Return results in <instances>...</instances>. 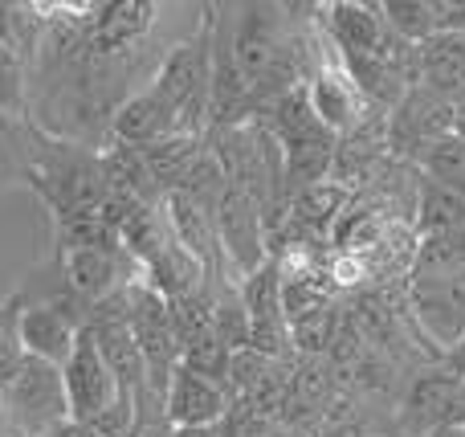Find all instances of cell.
Here are the masks:
<instances>
[{
    "label": "cell",
    "instance_id": "6da1fadb",
    "mask_svg": "<svg viewBox=\"0 0 465 437\" xmlns=\"http://www.w3.org/2000/svg\"><path fill=\"white\" fill-rule=\"evenodd\" d=\"M273 144H278L282 172H286L294 193L322 184L331 160H335V135L314 119L302 82L282 98H273Z\"/></svg>",
    "mask_w": 465,
    "mask_h": 437
},
{
    "label": "cell",
    "instance_id": "7a4b0ae2",
    "mask_svg": "<svg viewBox=\"0 0 465 437\" xmlns=\"http://www.w3.org/2000/svg\"><path fill=\"white\" fill-rule=\"evenodd\" d=\"M0 422L13 437H49L70 422L62 389V368H49L41 360L25 356L0 384Z\"/></svg>",
    "mask_w": 465,
    "mask_h": 437
},
{
    "label": "cell",
    "instance_id": "3957f363",
    "mask_svg": "<svg viewBox=\"0 0 465 437\" xmlns=\"http://www.w3.org/2000/svg\"><path fill=\"white\" fill-rule=\"evenodd\" d=\"M29 184L41 188L49 204H54L57 221H70L98 213L106 201V172L94 155L78 152V147H54L29 168Z\"/></svg>",
    "mask_w": 465,
    "mask_h": 437
},
{
    "label": "cell",
    "instance_id": "277c9868",
    "mask_svg": "<svg viewBox=\"0 0 465 437\" xmlns=\"http://www.w3.org/2000/svg\"><path fill=\"white\" fill-rule=\"evenodd\" d=\"M62 389H65V405H70V422H78V425H94L119 401L114 372L106 368L90 327L78 332V343H74L70 360L62 364Z\"/></svg>",
    "mask_w": 465,
    "mask_h": 437
},
{
    "label": "cell",
    "instance_id": "5b68a950",
    "mask_svg": "<svg viewBox=\"0 0 465 437\" xmlns=\"http://www.w3.org/2000/svg\"><path fill=\"white\" fill-rule=\"evenodd\" d=\"M306 103H311L314 119L331 131V135H347L363 123V111H368V98L360 94V86L351 82V74L343 70L335 49H327L319 62V70L302 82Z\"/></svg>",
    "mask_w": 465,
    "mask_h": 437
},
{
    "label": "cell",
    "instance_id": "8992f818",
    "mask_svg": "<svg viewBox=\"0 0 465 437\" xmlns=\"http://www.w3.org/2000/svg\"><path fill=\"white\" fill-rule=\"evenodd\" d=\"M213 225H217L221 258H229L241 278L265 266V229H262V213H257L253 196L237 193V188H225Z\"/></svg>",
    "mask_w": 465,
    "mask_h": 437
},
{
    "label": "cell",
    "instance_id": "52a82bcc",
    "mask_svg": "<svg viewBox=\"0 0 465 437\" xmlns=\"http://www.w3.org/2000/svg\"><path fill=\"white\" fill-rule=\"evenodd\" d=\"M409 299L420 327L433 340H441L445 348H453L465 335V266H453L445 274L412 278Z\"/></svg>",
    "mask_w": 465,
    "mask_h": 437
},
{
    "label": "cell",
    "instance_id": "ba28073f",
    "mask_svg": "<svg viewBox=\"0 0 465 437\" xmlns=\"http://www.w3.org/2000/svg\"><path fill=\"white\" fill-rule=\"evenodd\" d=\"M322 21L331 33V49L339 54V62H360V57H384L396 45V33L384 25L380 5H327L322 8Z\"/></svg>",
    "mask_w": 465,
    "mask_h": 437
},
{
    "label": "cell",
    "instance_id": "9c48e42d",
    "mask_svg": "<svg viewBox=\"0 0 465 437\" xmlns=\"http://www.w3.org/2000/svg\"><path fill=\"white\" fill-rule=\"evenodd\" d=\"M453 131H458V114H453L450 98L417 86L401 98V111H396L392 123H388V144L401 147V152L412 147V152L425 155L437 139L453 135Z\"/></svg>",
    "mask_w": 465,
    "mask_h": 437
},
{
    "label": "cell",
    "instance_id": "30bf717a",
    "mask_svg": "<svg viewBox=\"0 0 465 437\" xmlns=\"http://www.w3.org/2000/svg\"><path fill=\"white\" fill-rule=\"evenodd\" d=\"M404 425L412 433H437V430H461L465 425V381L445 372H429L420 376L409 389L404 401Z\"/></svg>",
    "mask_w": 465,
    "mask_h": 437
},
{
    "label": "cell",
    "instance_id": "8fae6325",
    "mask_svg": "<svg viewBox=\"0 0 465 437\" xmlns=\"http://www.w3.org/2000/svg\"><path fill=\"white\" fill-rule=\"evenodd\" d=\"M82 323L70 311L54 307V303H33L16 315V343L29 360H41L49 368H62L70 360L74 343H78Z\"/></svg>",
    "mask_w": 465,
    "mask_h": 437
},
{
    "label": "cell",
    "instance_id": "7c38bea8",
    "mask_svg": "<svg viewBox=\"0 0 465 437\" xmlns=\"http://www.w3.org/2000/svg\"><path fill=\"white\" fill-rule=\"evenodd\" d=\"M62 278L74 299L82 303H106L119 294V242H90V245H65L62 250Z\"/></svg>",
    "mask_w": 465,
    "mask_h": 437
},
{
    "label": "cell",
    "instance_id": "4fadbf2b",
    "mask_svg": "<svg viewBox=\"0 0 465 437\" xmlns=\"http://www.w3.org/2000/svg\"><path fill=\"white\" fill-rule=\"evenodd\" d=\"M163 409H168V422L176 430H213L217 422H225L229 401L221 384L204 381L180 364L168 381V392H163Z\"/></svg>",
    "mask_w": 465,
    "mask_h": 437
},
{
    "label": "cell",
    "instance_id": "5bb4252c",
    "mask_svg": "<svg viewBox=\"0 0 465 437\" xmlns=\"http://www.w3.org/2000/svg\"><path fill=\"white\" fill-rule=\"evenodd\" d=\"M163 225H168L172 242H176L188 258L201 262V270L221 262V242H217V225H213L209 204L193 201V196H184V193H168V201H163Z\"/></svg>",
    "mask_w": 465,
    "mask_h": 437
},
{
    "label": "cell",
    "instance_id": "9a60e30c",
    "mask_svg": "<svg viewBox=\"0 0 465 437\" xmlns=\"http://www.w3.org/2000/svg\"><path fill=\"white\" fill-rule=\"evenodd\" d=\"M160 5L147 0H119V5H94L90 16V45L98 54H127L152 33Z\"/></svg>",
    "mask_w": 465,
    "mask_h": 437
},
{
    "label": "cell",
    "instance_id": "2e32d148",
    "mask_svg": "<svg viewBox=\"0 0 465 437\" xmlns=\"http://www.w3.org/2000/svg\"><path fill=\"white\" fill-rule=\"evenodd\" d=\"M417 78L441 98H458L465 90V33H437L417 45Z\"/></svg>",
    "mask_w": 465,
    "mask_h": 437
},
{
    "label": "cell",
    "instance_id": "e0dca14e",
    "mask_svg": "<svg viewBox=\"0 0 465 437\" xmlns=\"http://www.w3.org/2000/svg\"><path fill=\"white\" fill-rule=\"evenodd\" d=\"M111 127H114V135H119L123 144L143 147V152H147V147H155V144H163V139L180 135L176 114H172L168 106H163L160 98L152 94V90H143V94L127 98V103L114 111Z\"/></svg>",
    "mask_w": 465,
    "mask_h": 437
},
{
    "label": "cell",
    "instance_id": "ac0fdd59",
    "mask_svg": "<svg viewBox=\"0 0 465 437\" xmlns=\"http://www.w3.org/2000/svg\"><path fill=\"white\" fill-rule=\"evenodd\" d=\"M380 16L409 45H425L429 37H437V13L425 0H388V5H380Z\"/></svg>",
    "mask_w": 465,
    "mask_h": 437
},
{
    "label": "cell",
    "instance_id": "d6986e66",
    "mask_svg": "<svg viewBox=\"0 0 465 437\" xmlns=\"http://www.w3.org/2000/svg\"><path fill=\"white\" fill-rule=\"evenodd\" d=\"M294 213L302 225L311 229H322V233H331L335 229V221L343 217V188L339 184H311L298 193L294 201Z\"/></svg>",
    "mask_w": 465,
    "mask_h": 437
},
{
    "label": "cell",
    "instance_id": "ffe728a7",
    "mask_svg": "<svg viewBox=\"0 0 465 437\" xmlns=\"http://www.w3.org/2000/svg\"><path fill=\"white\" fill-rule=\"evenodd\" d=\"M180 364H184L188 372L204 376V381L221 384L232 372V352L217 340V335H201V340H193L184 352H180Z\"/></svg>",
    "mask_w": 465,
    "mask_h": 437
},
{
    "label": "cell",
    "instance_id": "44dd1931",
    "mask_svg": "<svg viewBox=\"0 0 465 437\" xmlns=\"http://www.w3.org/2000/svg\"><path fill=\"white\" fill-rule=\"evenodd\" d=\"M331 332H335V315L327 311H314V315L290 323V343H298L302 352H322L331 343Z\"/></svg>",
    "mask_w": 465,
    "mask_h": 437
},
{
    "label": "cell",
    "instance_id": "7402d4cb",
    "mask_svg": "<svg viewBox=\"0 0 465 437\" xmlns=\"http://www.w3.org/2000/svg\"><path fill=\"white\" fill-rule=\"evenodd\" d=\"M16 303H8V307H0V384L13 376V368L25 360L21 343H16Z\"/></svg>",
    "mask_w": 465,
    "mask_h": 437
},
{
    "label": "cell",
    "instance_id": "603a6c76",
    "mask_svg": "<svg viewBox=\"0 0 465 437\" xmlns=\"http://www.w3.org/2000/svg\"><path fill=\"white\" fill-rule=\"evenodd\" d=\"M16 106H21V65L13 45H0V114H13Z\"/></svg>",
    "mask_w": 465,
    "mask_h": 437
},
{
    "label": "cell",
    "instance_id": "cb8c5ba5",
    "mask_svg": "<svg viewBox=\"0 0 465 437\" xmlns=\"http://www.w3.org/2000/svg\"><path fill=\"white\" fill-rule=\"evenodd\" d=\"M445 360H450V372H453V376H461V381H465V335H461L458 343H453L450 356H445Z\"/></svg>",
    "mask_w": 465,
    "mask_h": 437
},
{
    "label": "cell",
    "instance_id": "d4e9b609",
    "mask_svg": "<svg viewBox=\"0 0 465 437\" xmlns=\"http://www.w3.org/2000/svg\"><path fill=\"white\" fill-rule=\"evenodd\" d=\"M49 437H98L94 430H90V425H78V422H65L62 430H54Z\"/></svg>",
    "mask_w": 465,
    "mask_h": 437
},
{
    "label": "cell",
    "instance_id": "484cf974",
    "mask_svg": "<svg viewBox=\"0 0 465 437\" xmlns=\"http://www.w3.org/2000/svg\"><path fill=\"white\" fill-rule=\"evenodd\" d=\"M176 437H225V433H221L217 425H213V430H180Z\"/></svg>",
    "mask_w": 465,
    "mask_h": 437
},
{
    "label": "cell",
    "instance_id": "4316f807",
    "mask_svg": "<svg viewBox=\"0 0 465 437\" xmlns=\"http://www.w3.org/2000/svg\"><path fill=\"white\" fill-rule=\"evenodd\" d=\"M425 437H461V430H437V433H425Z\"/></svg>",
    "mask_w": 465,
    "mask_h": 437
}]
</instances>
